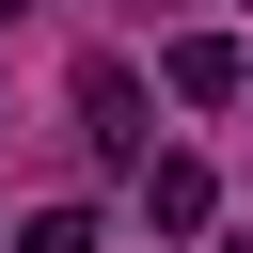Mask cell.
<instances>
[{
	"instance_id": "obj_5",
	"label": "cell",
	"mask_w": 253,
	"mask_h": 253,
	"mask_svg": "<svg viewBox=\"0 0 253 253\" xmlns=\"http://www.w3.org/2000/svg\"><path fill=\"white\" fill-rule=\"evenodd\" d=\"M0 32H16V0H0Z\"/></svg>"
},
{
	"instance_id": "obj_1",
	"label": "cell",
	"mask_w": 253,
	"mask_h": 253,
	"mask_svg": "<svg viewBox=\"0 0 253 253\" xmlns=\"http://www.w3.org/2000/svg\"><path fill=\"white\" fill-rule=\"evenodd\" d=\"M158 79H174L190 111H237V79H253V47H237V32H190V47L158 63Z\"/></svg>"
},
{
	"instance_id": "obj_6",
	"label": "cell",
	"mask_w": 253,
	"mask_h": 253,
	"mask_svg": "<svg viewBox=\"0 0 253 253\" xmlns=\"http://www.w3.org/2000/svg\"><path fill=\"white\" fill-rule=\"evenodd\" d=\"M237 95H253V79H237Z\"/></svg>"
},
{
	"instance_id": "obj_3",
	"label": "cell",
	"mask_w": 253,
	"mask_h": 253,
	"mask_svg": "<svg viewBox=\"0 0 253 253\" xmlns=\"http://www.w3.org/2000/svg\"><path fill=\"white\" fill-rule=\"evenodd\" d=\"M206 206H221L206 158H142V221H158V237H206Z\"/></svg>"
},
{
	"instance_id": "obj_2",
	"label": "cell",
	"mask_w": 253,
	"mask_h": 253,
	"mask_svg": "<svg viewBox=\"0 0 253 253\" xmlns=\"http://www.w3.org/2000/svg\"><path fill=\"white\" fill-rule=\"evenodd\" d=\"M79 126L126 158V142H142V63H111V47H95V63H79Z\"/></svg>"
},
{
	"instance_id": "obj_4",
	"label": "cell",
	"mask_w": 253,
	"mask_h": 253,
	"mask_svg": "<svg viewBox=\"0 0 253 253\" xmlns=\"http://www.w3.org/2000/svg\"><path fill=\"white\" fill-rule=\"evenodd\" d=\"M16 253H95V206H32V221H16Z\"/></svg>"
}]
</instances>
